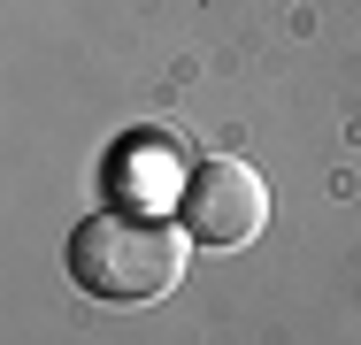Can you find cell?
Wrapping results in <instances>:
<instances>
[{
  "label": "cell",
  "instance_id": "obj_1",
  "mask_svg": "<svg viewBox=\"0 0 361 345\" xmlns=\"http://www.w3.org/2000/svg\"><path fill=\"white\" fill-rule=\"evenodd\" d=\"M192 261V230H177L169 215L154 207H116V215H92L70 238V276L108 299V307H154L185 284Z\"/></svg>",
  "mask_w": 361,
  "mask_h": 345
},
{
  "label": "cell",
  "instance_id": "obj_3",
  "mask_svg": "<svg viewBox=\"0 0 361 345\" xmlns=\"http://www.w3.org/2000/svg\"><path fill=\"white\" fill-rule=\"evenodd\" d=\"M116 192L131 207H161L169 200H185V161H177V146L169 138H131L123 153H116Z\"/></svg>",
  "mask_w": 361,
  "mask_h": 345
},
{
  "label": "cell",
  "instance_id": "obj_2",
  "mask_svg": "<svg viewBox=\"0 0 361 345\" xmlns=\"http://www.w3.org/2000/svg\"><path fill=\"white\" fill-rule=\"evenodd\" d=\"M262 222H269V184L246 169V161H200L192 169V184H185V230L200 238V246H216V253H238V246H254L262 238Z\"/></svg>",
  "mask_w": 361,
  "mask_h": 345
}]
</instances>
